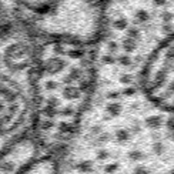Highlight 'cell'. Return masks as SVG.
<instances>
[{
    "label": "cell",
    "mask_w": 174,
    "mask_h": 174,
    "mask_svg": "<svg viewBox=\"0 0 174 174\" xmlns=\"http://www.w3.org/2000/svg\"><path fill=\"white\" fill-rule=\"evenodd\" d=\"M141 89L153 104L174 113V34L147 57L141 70Z\"/></svg>",
    "instance_id": "cell-1"
},
{
    "label": "cell",
    "mask_w": 174,
    "mask_h": 174,
    "mask_svg": "<svg viewBox=\"0 0 174 174\" xmlns=\"http://www.w3.org/2000/svg\"><path fill=\"white\" fill-rule=\"evenodd\" d=\"M47 16H49V19L52 20V23H57V22H60V20H62V19H60V20H59V19H56L54 16L52 15V11H50ZM67 20H69V19H67ZM79 26H80V24H79ZM80 30H82V33L84 34L86 37H97V34H99V30H86V29H82V27H80Z\"/></svg>",
    "instance_id": "cell-2"
}]
</instances>
